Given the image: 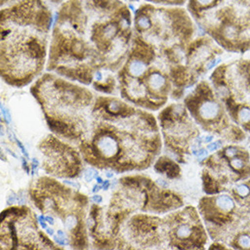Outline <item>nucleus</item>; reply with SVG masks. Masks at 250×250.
Masks as SVG:
<instances>
[{
    "label": "nucleus",
    "mask_w": 250,
    "mask_h": 250,
    "mask_svg": "<svg viewBox=\"0 0 250 250\" xmlns=\"http://www.w3.org/2000/svg\"><path fill=\"white\" fill-rule=\"evenodd\" d=\"M134 14L122 0H65L54 17L49 66L90 84L116 70L131 46Z\"/></svg>",
    "instance_id": "nucleus-1"
},
{
    "label": "nucleus",
    "mask_w": 250,
    "mask_h": 250,
    "mask_svg": "<svg viewBox=\"0 0 250 250\" xmlns=\"http://www.w3.org/2000/svg\"><path fill=\"white\" fill-rule=\"evenodd\" d=\"M54 17L46 0H19L1 7V71L8 83L26 85L42 70Z\"/></svg>",
    "instance_id": "nucleus-2"
},
{
    "label": "nucleus",
    "mask_w": 250,
    "mask_h": 250,
    "mask_svg": "<svg viewBox=\"0 0 250 250\" xmlns=\"http://www.w3.org/2000/svg\"><path fill=\"white\" fill-rule=\"evenodd\" d=\"M200 209L216 243L211 248L250 250V178L203 198Z\"/></svg>",
    "instance_id": "nucleus-3"
},
{
    "label": "nucleus",
    "mask_w": 250,
    "mask_h": 250,
    "mask_svg": "<svg viewBox=\"0 0 250 250\" xmlns=\"http://www.w3.org/2000/svg\"><path fill=\"white\" fill-rule=\"evenodd\" d=\"M186 8L200 31L225 52H250V0H188Z\"/></svg>",
    "instance_id": "nucleus-4"
},
{
    "label": "nucleus",
    "mask_w": 250,
    "mask_h": 250,
    "mask_svg": "<svg viewBox=\"0 0 250 250\" xmlns=\"http://www.w3.org/2000/svg\"><path fill=\"white\" fill-rule=\"evenodd\" d=\"M198 26L184 7H167L143 3L135 10L133 34L185 63Z\"/></svg>",
    "instance_id": "nucleus-5"
},
{
    "label": "nucleus",
    "mask_w": 250,
    "mask_h": 250,
    "mask_svg": "<svg viewBox=\"0 0 250 250\" xmlns=\"http://www.w3.org/2000/svg\"><path fill=\"white\" fill-rule=\"evenodd\" d=\"M209 82L233 122L250 135V59L221 62L211 72Z\"/></svg>",
    "instance_id": "nucleus-6"
},
{
    "label": "nucleus",
    "mask_w": 250,
    "mask_h": 250,
    "mask_svg": "<svg viewBox=\"0 0 250 250\" xmlns=\"http://www.w3.org/2000/svg\"><path fill=\"white\" fill-rule=\"evenodd\" d=\"M185 105L206 131L217 137L225 145L242 143L247 134L233 122L209 80H201L185 99Z\"/></svg>",
    "instance_id": "nucleus-7"
},
{
    "label": "nucleus",
    "mask_w": 250,
    "mask_h": 250,
    "mask_svg": "<svg viewBox=\"0 0 250 250\" xmlns=\"http://www.w3.org/2000/svg\"><path fill=\"white\" fill-rule=\"evenodd\" d=\"M250 178V149L242 143L226 144L208 159L203 171L208 195L229 190Z\"/></svg>",
    "instance_id": "nucleus-8"
},
{
    "label": "nucleus",
    "mask_w": 250,
    "mask_h": 250,
    "mask_svg": "<svg viewBox=\"0 0 250 250\" xmlns=\"http://www.w3.org/2000/svg\"><path fill=\"white\" fill-rule=\"evenodd\" d=\"M98 146H99L100 152L106 158L112 157L118 150V146H117V143H116L115 139H113L110 137H104V138H100Z\"/></svg>",
    "instance_id": "nucleus-9"
},
{
    "label": "nucleus",
    "mask_w": 250,
    "mask_h": 250,
    "mask_svg": "<svg viewBox=\"0 0 250 250\" xmlns=\"http://www.w3.org/2000/svg\"><path fill=\"white\" fill-rule=\"evenodd\" d=\"M146 3H150L158 6L167 7H184L188 0H144Z\"/></svg>",
    "instance_id": "nucleus-10"
},
{
    "label": "nucleus",
    "mask_w": 250,
    "mask_h": 250,
    "mask_svg": "<svg viewBox=\"0 0 250 250\" xmlns=\"http://www.w3.org/2000/svg\"><path fill=\"white\" fill-rule=\"evenodd\" d=\"M108 110L114 114L119 113L120 110V104L118 101H110L108 104Z\"/></svg>",
    "instance_id": "nucleus-11"
},
{
    "label": "nucleus",
    "mask_w": 250,
    "mask_h": 250,
    "mask_svg": "<svg viewBox=\"0 0 250 250\" xmlns=\"http://www.w3.org/2000/svg\"><path fill=\"white\" fill-rule=\"evenodd\" d=\"M77 219L75 217H69L66 218V227L67 229H72L73 228L76 227Z\"/></svg>",
    "instance_id": "nucleus-12"
},
{
    "label": "nucleus",
    "mask_w": 250,
    "mask_h": 250,
    "mask_svg": "<svg viewBox=\"0 0 250 250\" xmlns=\"http://www.w3.org/2000/svg\"><path fill=\"white\" fill-rule=\"evenodd\" d=\"M94 177H98V176H97V172L95 171L92 168L87 169L86 173H85V178H86V181L90 182L93 178H94Z\"/></svg>",
    "instance_id": "nucleus-13"
},
{
    "label": "nucleus",
    "mask_w": 250,
    "mask_h": 250,
    "mask_svg": "<svg viewBox=\"0 0 250 250\" xmlns=\"http://www.w3.org/2000/svg\"><path fill=\"white\" fill-rule=\"evenodd\" d=\"M19 0H1V7H7L11 4H13L15 2H17Z\"/></svg>",
    "instance_id": "nucleus-14"
},
{
    "label": "nucleus",
    "mask_w": 250,
    "mask_h": 250,
    "mask_svg": "<svg viewBox=\"0 0 250 250\" xmlns=\"http://www.w3.org/2000/svg\"><path fill=\"white\" fill-rule=\"evenodd\" d=\"M48 4L55 5V6H60V4H62L65 0H46Z\"/></svg>",
    "instance_id": "nucleus-15"
},
{
    "label": "nucleus",
    "mask_w": 250,
    "mask_h": 250,
    "mask_svg": "<svg viewBox=\"0 0 250 250\" xmlns=\"http://www.w3.org/2000/svg\"><path fill=\"white\" fill-rule=\"evenodd\" d=\"M54 240L57 242V243L60 244V245H66V244H67V242L66 241H65L66 239H63V237H57V236H54Z\"/></svg>",
    "instance_id": "nucleus-16"
},
{
    "label": "nucleus",
    "mask_w": 250,
    "mask_h": 250,
    "mask_svg": "<svg viewBox=\"0 0 250 250\" xmlns=\"http://www.w3.org/2000/svg\"><path fill=\"white\" fill-rule=\"evenodd\" d=\"M2 108V113L4 114V116H5V118H6V119H7V122H9L10 120H11V118H10V115H9V113H8V111H6V109L2 106L1 107Z\"/></svg>",
    "instance_id": "nucleus-17"
},
{
    "label": "nucleus",
    "mask_w": 250,
    "mask_h": 250,
    "mask_svg": "<svg viewBox=\"0 0 250 250\" xmlns=\"http://www.w3.org/2000/svg\"><path fill=\"white\" fill-rule=\"evenodd\" d=\"M17 143L19 144V146H20V149H21V151H22V153L26 156V157H28V154H27V152H26V148L24 147V146L22 145L21 143H20V141L19 140H17Z\"/></svg>",
    "instance_id": "nucleus-18"
},
{
    "label": "nucleus",
    "mask_w": 250,
    "mask_h": 250,
    "mask_svg": "<svg viewBox=\"0 0 250 250\" xmlns=\"http://www.w3.org/2000/svg\"><path fill=\"white\" fill-rule=\"evenodd\" d=\"M39 220H40V225L42 226V228L46 229V224L44 222V220H46V217H44V216H40V217H39Z\"/></svg>",
    "instance_id": "nucleus-19"
},
{
    "label": "nucleus",
    "mask_w": 250,
    "mask_h": 250,
    "mask_svg": "<svg viewBox=\"0 0 250 250\" xmlns=\"http://www.w3.org/2000/svg\"><path fill=\"white\" fill-rule=\"evenodd\" d=\"M93 200L97 203H101L102 202V198L100 196H94L93 197Z\"/></svg>",
    "instance_id": "nucleus-20"
},
{
    "label": "nucleus",
    "mask_w": 250,
    "mask_h": 250,
    "mask_svg": "<svg viewBox=\"0 0 250 250\" xmlns=\"http://www.w3.org/2000/svg\"><path fill=\"white\" fill-rule=\"evenodd\" d=\"M46 221H47L49 224H54V219L51 217H46Z\"/></svg>",
    "instance_id": "nucleus-21"
},
{
    "label": "nucleus",
    "mask_w": 250,
    "mask_h": 250,
    "mask_svg": "<svg viewBox=\"0 0 250 250\" xmlns=\"http://www.w3.org/2000/svg\"><path fill=\"white\" fill-rule=\"evenodd\" d=\"M46 233L49 234V235H53L54 234V230L52 229H49V228H46Z\"/></svg>",
    "instance_id": "nucleus-22"
},
{
    "label": "nucleus",
    "mask_w": 250,
    "mask_h": 250,
    "mask_svg": "<svg viewBox=\"0 0 250 250\" xmlns=\"http://www.w3.org/2000/svg\"><path fill=\"white\" fill-rule=\"evenodd\" d=\"M103 188H104V189L106 190L108 188H109V182L108 181H105L104 182V186H103Z\"/></svg>",
    "instance_id": "nucleus-23"
},
{
    "label": "nucleus",
    "mask_w": 250,
    "mask_h": 250,
    "mask_svg": "<svg viewBox=\"0 0 250 250\" xmlns=\"http://www.w3.org/2000/svg\"><path fill=\"white\" fill-rule=\"evenodd\" d=\"M122 1H124L125 3H135V2H139L140 0H122Z\"/></svg>",
    "instance_id": "nucleus-24"
},
{
    "label": "nucleus",
    "mask_w": 250,
    "mask_h": 250,
    "mask_svg": "<svg viewBox=\"0 0 250 250\" xmlns=\"http://www.w3.org/2000/svg\"><path fill=\"white\" fill-rule=\"evenodd\" d=\"M100 188H101V187H100V186H97V185H96V186H95V187H94V188H93V192H96V191H99V189H100Z\"/></svg>",
    "instance_id": "nucleus-25"
},
{
    "label": "nucleus",
    "mask_w": 250,
    "mask_h": 250,
    "mask_svg": "<svg viewBox=\"0 0 250 250\" xmlns=\"http://www.w3.org/2000/svg\"><path fill=\"white\" fill-rule=\"evenodd\" d=\"M97 181H98V183H99V184H102V183H104V181L102 180V178H100V177H97Z\"/></svg>",
    "instance_id": "nucleus-26"
},
{
    "label": "nucleus",
    "mask_w": 250,
    "mask_h": 250,
    "mask_svg": "<svg viewBox=\"0 0 250 250\" xmlns=\"http://www.w3.org/2000/svg\"><path fill=\"white\" fill-rule=\"evenodd\" d=\"M38 165H39V162L36 160V159H33V168H36V167H38Z\"/></svg>",
    "instance_id": "nucleus-27"
},
{
    "label": "nucleus",
    "mask_w": 250,
    "mask_h": 250,
    "mask_svg": "<svg viewBox=\"0 0 250 250\" xmlns=\"http://www.w3.org/2000/svg\"><path fill=\"white\" fill-rule=\"evenodd\" d=\"M58 235H59V237H64V233H63V231H59V232H58Z\"/></svg>",
    "instance_id": "nucleus-28"
},
{
    "label": "nucleus",
    "mask_w": 250,
    "mask_h": 250,
    "mask_svg": "<svg viewBox=\"0 0 250 250\" xmlns=\"http://www.w3.org/2000/svg\"><path fill=\"white\" fill-rule=\"evenodd\" d=\"M106 177H107V178H112V173H110V172H106Z\"/></svg>",
    "instance_id": "nucleus-29"
},
{
    "label": "nucleus",
    "mask_w": 250,
    "mask_h": 250,
    "mask_svg": "<svg viewBox=\"0 0 250 250\" xmlns=\"http://www.w3.org/2000/svg\"></svg>",
    "instance_id": "nucleus-30"
}]
</instances>
